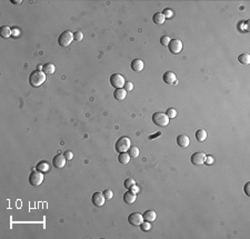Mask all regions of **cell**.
<instances>
[{"label":"cell","instance_id":"obj_1","mask_svg":"<svg viewBox=\"0 0 250 239\" xmlns=\"http://www.w3.org/2000/svg\"><path fill=\"white\" fill-rule=\"evenodd\" d=\"M46 81V74L44 71H39V70H35L30 74L29 77V82L32 87L37 88L40 87L41 85Z\"/></svg>","mask_w":250,"mask_h":239},{"label":"cell","instance_id":"obj_2","mask_svg":"<svg viewBox=\"0 0 250 239\" xmlns=\"http://www.w3.org/2000/svg\"><path fill=\"white\" fill-rule=\"evenodd\" d=\"M130 147H131V141H130V139L127 137V136L120 137L115 144L116 151H118L119 154L120 153H127Z\"/></svg>","mask_w":250,"mask_h":239},{"label":"cell","instance_id":"obj_3","mask_svg":"<svg viewBox=\"0 0 250 239\" xmlns=\"http://www.w3.org/2000/svg\"><path fill=\"white\" fill-rule=\"evenodd\" d=\"M169 121L170 119L168 118L166 114L163 112H155L152 115V122L155 125L159 126V127H166V126L169 125Z\"/></svg>","mask_w":250,"mask_h":239},{"label":"cell","instance_id":"obj_4","mask_svg":"<svg viewBox=\"0 0 250 239\" xmlns=\"http://www.w3.org/2000/svg\"><path fill=\"white\" fill-rule=\"evenodd\" d=\"M72 40H74V33L70 30H66L59 36L58 43L61 47H68L72 42Z\"/></svg>","mask_w":250,"mask_h":239},{"label":"cell","instance_id":"obj_5","mask_svg":"<svg viewBox=\"0 0 250 239\" xmlns=\"http://www.w3.org/2000/svg\"><path fill=\"white\" fill-rule=\"evenodd\" d=\"M44 178H45L44 173H41L39 170H33L30 173V176H29V183H30V185L37 187V186H40L42 183Z\"/></svg>","mask_w":250,"mask_h":239},{"label":"cell","instance_id":"obj_6","mask_svg":"<svg viewBox=\"0 0 250 239\" xmlns=\"http://www.w3.org/2000/svg\"><path fill=\"white\" fill-rule=\"evenodd\" d=\"M125 78H123V76H121L120 74H113L111 75V77H110V84H111V86L115 87L116 89H118V88H123V86H125Z\"/></svg>","mask_w":250,"mask_h":239},{"label":"cell","instance_id":"obj_7","mask_svg":"<svg viewBox=\"0 0 250 239\" xmlns=\"http://www.w3.org/2000/svg\"><path fill=\"white\" fill-rule=\"evenodd\" d=\"M128 221L131 226H140L143 222V216L140 212H132L128 217Z\"/></svg>","mask_w":250,"mask_h":239},{"label":"cell","instance_id":"obj_8","mask_svg":"<svg viewBox=\"0 0 250 239\" xmlns=\"http://www.w3.org/2000/svg\"><path fill=\"white\" fill-rule=\"evenodd\" d=\"M168 47H169L170 52L177 55L182 50V42H181V40H179V39H171Z\"/></svg>","mask_w":250,"mask_h":239},{"label":"cell","instance_id":"obj_9","mask_svg":"<svg viewBox=\"0 0 250 239\" xmlns=\"http://www.w3.org/2000/svg\"><path fill=\"white\" fill-rule=\"evenodd\" d=\"M206 154L204 153H195L191 156V163L196 166H201L206 163Z\"/></svg>","mask_w":250,"mask_h":239},{"label":"cell","instance_id":"obj_10","mask_svg":"<svg viewBox=\"0 0 250 239\" xmlns=\"http://www.w3.org/2000/svg\"><path fill=\"white\" fill-rule=\"evenodd\" d=\"M91 201L94 206L101 207V206H103V203H105V201H106V198H105V196H103V193L97 191V193H94V195H92Z\"/></svg>","mask_w":250,"mask_h":239},{"label":"cell","instance_id":"obj_11","mask_svg":"<svg viewBox=\"0 0 250 239\" xmlns=\"http://www.w3.org/2000/svg\"><path fill=\"white\" fill-rule=\"evenodd\" d=\"M66 157L64 155H60L58 154L57 156H55L54 159H52V165L56 168H64L65 165H66Z\"/></svg>","mask_w":250,"mask_h":239},{"label":"cell","instance_id":"obj_12","mask_svg":"<svg viewBox=\"0 0 250 239\" xmlns=\"http://www.w3.org/2000/svg\"><path fill=\"white\" fill-rule=\"evenodd\" d=\"M143 68H145V64L141 59H135V60L131 61V69L133 71H142Z\"/></svg>","mask_w":250,"mask_h":239},{"label":"cell","instance_id":"obj_13","mask_svg":"<svg viewBox=\"0 0 250 239\" xmlns=\"http://www.w3.org/2000/svg\"><path fill=\"white\" fill-rule=\"evenodd\" d=\"M176 79H177L176 74L172 71H167V72H165V75H163V81L166 82L167 85L175 84V82L177 81Z\"/></svg>","mask_w":250,"mask_h":239},{"label":"cell","instance_id":"obj_14","mask_svg":"<svg viewBox=\"0 0 250 239\" xmlns=\"http://www.w3.org/2000/svg\"><path fill=\"white\" fill-rule=\"evenodd\" d=\"M177 144L180 147L187 148L189 146V144H190V140H189V137L187 135H179L177 137Z\"/></svg>","mask_w":250,"mask_h":239},{"label":"cell","instance_id":"obj_15","mask_svg":"<svg viewBox=\"0 0 250 239\" xmlns=\"http://www.w3.org/2000/svg\"><path fill=\"white\" fill-rule=\"evenodd\" d=\"M142 216H143V220L149 221V222H152V221H155L157 218L156 211L152 210V209H149V210L145 211V214H143Z\"/></svg>","mask_w":250,"mask_h":239},{"label":"cell","instance_id":"obj_16","mask_svg":"<svg viewBox=\"0 0 250 239\" xmlns=\"http://www.w3.org/2000/svg\"><path fill=\"white\" fill-rule=\"evenodd\" d=\"M137 200V195L136 193H133L132 191H127V193L123 195V201H125L126 203H133L135 201Z\"/></svg>","mask_w":250,"mask_h":239},{"label":"cell","instance_id":"obj_17","mask_svg":"<svg viewBox=\"0 0 250 239\" xmlns=\"http://www.w3.org/2000/svg\"><path fill=\"white\" fill-rule=\"evenodd\" d=\"M113 97H115V99L117 100H123L127 97V91H126L123 88H118V89L115 90L113 92Z\"/></svg>","mask_w":250,"mask_h":239},{"label":"cell","instance_id":"obj_18","mask_svg":"<svg viewBox=\"0 0 250 239\" xmlns=\"http://www.w3.org/2000/svg\"><path fill=\"white\" fill-rule=\"evenodd\" d=\"M118 161H119L121 165H127L130 161V156L127 153H120L118 156Z\"/></svg>","mask_w":250,"mask_h":239},{"label":"cell","instance_id":"obj_19","mask_svg":"<svg viewBox=\"0 0 250 239\" xmlns=\"http://www.w3.org/2000/svg\"><path fill=\"white\" fill-rule=\"evenodd\" d=\"M165 17H163L162 12H156L155 15L152 16V21L156 25H162L163 22H165Z\"/></svg>","mask_w":250,"mask_h":239},{"label":"cell","instance_id":"obj_20","mask_svg":"<svg viewBox=\"0 0 250 239\" xmlns=\"http://www.w3.org/2000/svg\"><path fill=\"white\" fill-rule=\"evenodd\" d=\"M196 139L199 141V143H202V141H204V140L207 139V132L204 129H198L196 131Z\"/></svg>","mask_w":250,"mask_h":239},{"label":"cell","instance_id":"obj_21","mask_svg":"<svg viewBox=\"0 0 250 239\" xmlns=\"http://www.w3.org/2000/svg\"><path fill=\"white\" fill-rule=\"evenodd\" d=\"M0 32H1V37L2 38H9V37L12 35V30L10 29V27L8 26H2L0 28Z\"/></svg>","mask_w":250,"mask_h":239},{"label":"cell","instance_id":"obj_22","mask_svg":"<svg viewBox=\"0 0 250 239\" xmlns=\"http://www.w3.org/2000/svg\"><path fill=\"white\" fill-rule=\"evenodd\" d=\"M36 169L45 173H47V171H49V163H47V161H40V163L36 166Z\"/></svg>","mask_w":250,"mask_h":239},{"label":"cell","instance_id":"obj_23","mask_svg":"<svg viewBox=\"0 0 250 239\" xmlns=\"http://www.w3.org/2000/svg\"><path fill=\"white\" fill-rule=\"evenodd\" d=\"M42 71H44L46 75H52V74H55V71H56V67H55L54 64H46L44 66Z\"/></svg>","mask_w":250,"mask_h":239},{"label":"cell","instance_id":"obj_24","mask_svg":"<svg viewBox=\"0 0 250 239\" xmlns=\"http://www.w3.org/2000/svg\"><path fill=\"white\" fill-rule=\"evenodd\" d=\"M238 60H239L240 64L249 65L250 64V56L248 54H241L239 57H238Z\"/></svg>","mask_w":250,"mask_h":239},{"label":"cell","instance_id":"obj_25","mask_svg":"<svg viewBox=\"0 0 250 239\" xmlns=\"http://www.w3.org/2000/svg\"><path fill=\"white\" fill-rule=\"evenodd\" d=\"M129 156L132 158H137L139 156V148L136 147V146H132V147L129 148Z\"/></svg>","mask_w":250,"mask_h":239},{"label":"cell","instance_id":"obj_26","mask_svg":"<svg viewBox=\"0 0 250 239\" xmlns=\"http://www.w3.org/2000/svg\"><path fill=\"white\" fill-rule=\"evenodd\" d=\"M135 185H136V181H135V179H132V178H127L123 181V186H125L127 189H130L131 187Z\"/></svg>","mask_w":250,"mask_h":239},{"label":"cell","instance_id":"obj_27","mask_svg":"<svg viewBox=\"0 0 250 239\" xmlns=\"http://www.w3.org/2000/svg\"><path fill=\"white\" fill-rule=\"evenodd\" d=\"M166 115L168 116L169 119H174V118L177 116V111H176V109H174V108H169V109L166 111Z\"/></svg>","mask_w":250,"mask_h":239},{"label":"cell","instance_id":"obj_28","mask_svg":"<svg viewBox=\"0 0 250 239\" xmlns=\"http://www.w3.org/2000/svg\"><path fill=\"white\" fill-rule=\"evenodd\" d=\"M102 193H103L106 200H111V199L113 198V190H110V189H106Z\"/></svg>","mask_w":250,"mask_h":239},{"label":"cell","instance_id":"obj_29","mask_svg":"<svg viewBox=\"0 0 250 239\" xmlns=\"http://www.w3.org/2000/svg\"><path fill=\"white\" fill-rule=\"evenodd\" d=\"M140 228L142 232H149L151 229V225L149 221H146V222H142V224L140 225Z\"/></svg>","mask_w":250,"mask_h":239},{"label":"cell","instance_id":"obj_30","mask_svg":"<svg viewBox=\"0 0 250 239\" xmlns=\"http://www.w3.org/2000/svg\"><path fill=\"white\" fill-rule=\"evenodd\" d=\"M162 15L165 18H171V17L174 16V11L171 10V9H169V8H167V9H165V10L162 11Z\"/></svg>","mask_w":250,"mask_h":239},{"label":"cell","instance_id":"obj_31","mask_svg":"<svg viewBox=\"0 0 250 239\" xmlns=\"http://www.w3.org/2000/svg\"><path fill=\"white\" fill-rule=\"evenodd\" d=\"M82 38H84V33H82L81 31H76V32H74V40L81 41Z\"/></svg>","mask_w":250,"mask_h":239},{"label":"cell","instance_id":"obj_32","mask_svg":"<svg viewBox=\"0 0 250 239\" xmlns=\"http://www.w3.org/2000/svg\"><path fill=\"white\" fill-rule=\"evenodd\" d=\"M170 37H168V36H162L160 38V43L162 45V46H168L169 45V42H170Z\"/></svg>","mask_w":250,"mask_h":239},{"label":"cell","instance_id":"obj_33","mask_svg":"<svg viewBox=\"0 0 250 239\" xmlns=\"http://www.w3.org/2000/svg\"><path fill=\"white\" fill-rule=\"evenodd\" d=\"M123 89L126 91H131L133 89V84L131 81H126L125 82V86H123Z\"/></svg>","mask_w":250,"mask_h":239},{"label":"cell","instance_id":"obj_34","mask_svg":"<svg viewBox=\"0 0 250 239\" xmlns=\"http://www.w3.org/2000/svg\"><path fill=\"white\" fill-rule=\"evenodd\" d=\"M64 156L66 157L67 160H71L72 157H74V154H72L71 151H66V153L64 154Z\"/></svg>","mask_w":250,"mask_h":239},{"label":"cell","instance_id":"obj_35","mask_svg":"<svg viewBox=\"0 0 250 239\" xmlns=\"http://www.w3.org/2000/svg\"><path fill=\"white\" fill-rule=\"evenodd\" d=\"M129 190L132 191L133 193H136V195H137V193H139V191H140V189H139V187H138L137 185H135V186H132V187H131V188L129 189Z\"/></svg>","mask_w":250,"mask_h":239},{"label":"cell","instance_id":"obj_36","mask_svg":"<svg viewBox=\"0 0 250 239\" xmlns=\"http://www.w3.org/2000/svg\"><path fill=\"white\" fill-rule=\"evenodd\" d=\"M214 163V158L211 157V156H207V158H206V165H211V163Z\"/></svg>","mask_w":250,"mask_h":239},{"label":"cell","instance_id":"obj_37","mask_svg":"<svg viewBox=\"0 0 250 239\" xmlns=\"http://www.w3.org/2000/svg\"><path fill=\"white\" fill-rule=\"evenodd\" d=\"M249 186H250V183H247L245 185V193L247 196H250V191H249Z\"/></svg>","mask_w":250,"mask_h":239},{"label":"cell","instance_id":"obj_38","mask_svg":"<svg viewBox=\"0 0 250 239\" xmlns=\"http://www.w3.org/2000/svg\"><path fill=\"white\" fill-rule=\"evenodd\" d=\"M160 135H161V132H157L156 135H153V136L151 135V136H149V139H155V138L158 137V136H160Z\"/></svg>","mask_w":250,"mask_h":239},{"label":"cell","instance_id":"obj_39","mask_svg":"<svg viewBox=\"0 0 250 239\" xmlns=\"http://www.w3.org/2000/svg\"><path fill=\"white\" fill-rule=\"evenodd\" d=\"M11 2H12L13 5H20V3L22 2V1H21V0H12Z\"/></svg>","mask_w":250,"mask_h":239},{"label":"cell","instance_id":"obj_40","mask_svg":"<svg viewBox=\"0 0 250 239\" xmlns=\"http://www.w3.org/2000/svg\"><path fill=\"white\" fill-rule=\"evenodd\" d=\"M42 69H44V66L38 65V67H37V70H39V71H42Z\"/></svg>","mask_w":250,"mask_h":239}]
</instances>
